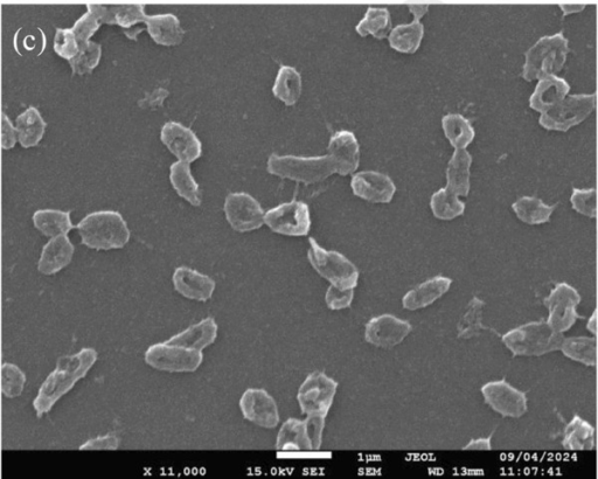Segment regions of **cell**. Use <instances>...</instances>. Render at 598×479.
<instances>
[{
  "label": "cell",
  "mask_w": 598,
  "mask_h": 479,
  "mask_svg": "<svg viewBox=\"0 0 598 479\" xmlns=\"http://www.w3.org/2000/svg\"><path fill=\"white\" fill-rule=\"evenodd\" d=\"M97 359L99 354L92 347H85L72 356H64L58 360L54 371L45 379L33 401L34 411L39 418L50 413L55 404L87 376Z\"/></svg>",
  "instance_id": "1"
},
{
  "label": "cell",
  "mask_w": 598,
  "mask_h": 479,
  "mask_svg": "<svg viewBox=\"0 0 598 479\" xmlns=\"http://www.w3.org/2000/svg\"><path fill=\"white\" fill-rule=\"evenodd\" d=\"M82 245L94 251H114L128 245L131 238L128 222L120 212L100 210L89 213L76 226Z\"/></svg>",
  "instance_id": "2"
},
{
  "label": "cell",
  "mask_w": 598,
  "mask_h": 479,
  "mask_svg": "<svg viewBox=\"0 0 598 479\" xmlns=\"http://www.w3.org/2000/svg\"><path fill=\"white\" fill-rule=\"evenodd\" d=\"M563 339V333L547 321L520 325L502 336V342L516 357H541L560 351Z\"/></svg>",
  "instance_id": "3"
},
{
  "label": "cell",
  "mask_w": 598,
  "mask_h": 479,
  "mask_svg": "<svg viewBox=\"0 0 598 479\" xmlns=\"http://www.w3.org/2000/svg\"><path fill=\"white\" fill-rule=\"evenodd\" d=\"M569 53V40L563 32L541 37L525 52L521 76L532 82L546 75L559 74L566 65Z\"/></svg>",
  "instance_id": "4"
},
{
  "label": "cell",
  "mask_w": 598,
  "mask_h": 479,
  "mask_svg": "<svg viewBox=\"0 0 598 479\" xmlns=\"http://www.w3.org/2000/svg\"><path fill=\"white\" fill-rule=\"evenodd\" d=\"M267 171L270 175L304 185L321 183L336 175L335 166L328 155L304 157L271 154L267 161Z\"/></svg>",
  "instance_id": "5"
},
{
  "label": "cell",
  "mask_w": 598,
  "mask_h": 479,
  "mask_svg": "<svg viewBox=\"0 0 598 479\" xmlns=\"http://www.w3.org/2000/svg\"><path fill=\"white\" fill-rule=\"evenodd\" d=\"M308 259L312 268L331 286L356 289L360 273L356 265L337 251H328L314 238L309 239Z\"/></svg>",
  "instance_id": "6"
},
{
  "label": "cell",
  "mask_w": 598,
  "mask_h": 479,
  "mask_svg": "<svg viewBox=\"0 0 598 479\" xmlns=\"http://www.w3.org/2000/svg\"><path fill=\"white\" fill-rule=\"evenodd\" d=\"M595 94H568L565 99L539 117L542 128L551 131H566L579 126L596 108Z\"/></svg>",
  "instance_id": "7"
},
{
  "label": "cell",
  "mask_w": 598,
  "mask_h": 479,
  "mask_svg": "<svg viewBox=\"0 0 598 479\" xmlns=\"http://www.w3.org/2000/svg\"><path fill=\"white\" fill-rule=\"evenodd\" d=\"M144 360L157 371L193 373L203 364L204 354L203 351L165 342L151 345L145 352Z\"/></svg>",
  "instance_id": "8"
},
{
  "label": "cell",
  "mask_w": 598,
  "mask_h": 479,
  "mask_svg": "<svg viewBox=\"0 0 598 479\" xmlns=\"http://www.w3.org/2000/svg\"><path fill=\"white\" fill-rule=\"evenodd\" d=\"M264 225L276 234L292 238L307 236L312 225L310 208L299 200L277 205L266 212Z\"/></svg>",
  "instance_id": "9"
},
{
  "label": "cell",
  "mask_w": 598,
  "mask_h": 479,
  "mask_svg": "<svg viewBox=\"0 0 598 479\" xmlns=\"http://www.w3.org/2000/svg\"><path fill=\"white\" fill-rule=\"evenodd\" d=\"M338 383L323 372L309 374L297 393L299 408L305 415H321L326 418L335 401Z\"/></svg>",
  "instance_id": "10"
},
{
  "label": "cell",
  "mask_w": 598,
  "mask_h": 479,
  "mask_svg": "<svg viewBox=\"0 0 598 479\" xmlns=\"http://www.w3.org/2000/svg\"><path fill=\"white\" fill-rule=\"evenodd\" d=\"M226 220L235 232L248 233L264 225L266 211L252 194L239 191L227 194L224 203Z\"/></svg>",
  "instance_id": "11"
},
{
  "label": "cell",
  "mask_w": 598,
  "mask_h": 479,
  "mask_svg": "<svg viewBox=\"0 0 598 479\" xmlns=\"http://www.w3.org/2000/svg\"><path fill=\"white\" fill-rule=\"evenodd\" d=\"M580 303L579 291L568 283H556L551 294L544 300L548 310V324L558 332L569 331L577 319L581 318L577 312Z\"/></svg>",
  "instance_id": "12"
},
{
  "label": "cell",
  "mask_w": 598,
  "mask_h": 479,
  "mask_svg": "<svg viewBox=\"0 0 598 479\" xmlns=\"http://www.w3.org/2000/svg\"><path fill=\"white\" fill-rule=\"evenodd\" d=\"M87 10L92 11L102 24L120 26L130 40L136 41L139 34L146 31L145 5L87 4Z\"/></svg>",
  "instance_id": "13"
},
{
  "label": "cell",
  "mask_w": 598,
  "mask_h": 479,
  "mask_svg": "<svg viewBox=\"0 0 598 479\" xmlns=\"http://www.w3.org/2000/svg\"><path fill=\"white\" fill-rule=\"evenodd\" d=\"M481 392L485 404L503 418L519 419L527 413L526 393L517 390L505 379L485 384Z\"/></svg>",
  "instance_id": "14"
},
{
  "label": "cell",
  "mask_w": 598,
  "mask_h": 479,
  "mask_svg": "<svg viewBox=\"0 0 598 479\" xmlns=\"http://www.w3.org/2000/svg\"><path fill=\"white\" fill-rule=\"evenodd\" d=\"M161 141L178 161L192 164L203 155V143L194 131L182 122L169 121L161 129Z\"/></svg>",
  "instance_id": "15"
},
{
  "label": "cell",
  "mask_w": 598,
  "mask_h": 479,
  "mask_svg": "<svg viewBox=\"0 0 598 479\" xmlns=\"http://www.w3.org/2000/svg\"><path fill=\"white\" fill-rule=\"evenodd\" d=\"M240 411L250 423L264 429H274L280 423L276 400L262 388H249L239 402Z\"/></svg>",
  "instance_id": "16"
},
{
  "label": "cell",
  "mask_w": 598,
  "mask_h": 479,
  "mask_svg": "<svg viewBox=\"0 0 598 479\" xmlns=\"http://www.w3.org/2000/svg\"><path fill=\"white\" fill-rule=\"evenodd\" d=\"M351 190L354 196L372 204H388L395 197L396 185L387 173L365 170L353 173Z\"/></svg>",
  "instance_id": "17"
},
{
  "label": "cell",
  "mask_w": 598,
  "mask_h": 479,
  "mask_svg": "<svg viewBox=\"0 0 598 479\" xmlns=\"http://www.w3.org/2000/svg\"><path fill=\"white\" fill-rule=\"evenodd\" d=\"M413 326L394 315H380L368 321L365 339L378 349H393L400 345L412 332Z\"/></svg>",
  "instance_id": "18"
},
{
  "label": "cell",
  "mask_w": 598,
  "mask_h": 479,
  "mask_svg": "<svg viewBox=\"0 0 598 479\" xmlns=\"http://www.w3.org/2000/svg\"><path fill=\"white\" fill-rule=\"evenodd\" d=\"M336 175L352 176L360 165V143L350 130H340L333 134L328 144V154Z\"/></svg>",
  "instance_id": "19"
},
{
  "label": "cell",
  "mask_w": 598,
  "mask_h": 479,
  "mask_svg": "<svg viewBox=\"0 0 598 479\" xmlns=\"http://www.w3.org/2000/svg\"><path fill=\"white\" fill-rule=\"evenodd\" d=\"M173 287L187 300L197 302L210 301L217 284L210 276L201 274L196 269L179 267L172 276Z\"/></svg>",
  "instance_id": "20"
},
{
  "label": "cell",
  "mask_w": 598,
  "mask_h": 479,
  "mask_svg": "<svg viewBox=\"0 0 598 479\" xmlns=\"http://www.w3.org/2000/svg\"><path fill=\"white\" fill-rule=\"evenodd\" d=\"M75 247L67 234L54 236L44 246L38 261V270L44 275H55L71 265Z\"/></svg>",
  "instance_id": "21"
},
{
  "label": "cell",
  "mask_w": 598,
  "mask_h": 479,
  "mask_svg": "<svg viewBox=\"0 0 598 479\" xmlns=\"http://www.w3.org/2000/svg\"><path fill=\"white\" fill-rule=\"evenodd\" d=\"M451 286H453V280L450 277L435 276L409 290L402 298V307L409 311L428 308L447 294Z\"/></svg>",
  "instance_id": "22"
},
{
  "label": "cell",
  "mask_w": 598,
  "mask_h": 479,
  "mask_svg": "<svg viewBox=\"0 0 598 479\" xmlns=\"http://www.w3.org/2000/svg\"><path fill=\"white\" fill-rule=\"evenodd\" d=\"M569 92L570 85L566 79L558 74L546 75L538 80L537 87L528 102L533 110L542 114L565 99Z\"/></svg>",
  "instance_id": "23"
},
{
  "label": "cell",
  "mask_w": 598,
  "mask_h": 479,
  "mask_svg": "<svg viewBox=\"0 0 598 479\" xmlns=\"http://www.w3.org/2000/svg\"><path fill=\"white\" fill-rule=\"evenodd\" d=\"M146 31L156 44L173 47L183 43L185 30L179 18L173 13H158L145 20Z\"/></svg>",
  "instance_id": "24"
},
{
  "label": "cell",
  "mask_w": 598,
  "mask_h": 479,
  "mask_svg": "<svg viewBox=\"0 0 598 479\" xmlns=\"http://www.w3.org/2000/svg\"><path fill=\"white\" fill-rule=\"evenodd\" d=\"M471 166L472 156L468 149H456L445 171V187L457 196L467 197L471 190Z\"/></svg>",
  "instance_id": "25"
},
{
  "label": "cell",
  "mask_w": 598,
  "mask_h": 479,
  "mask_svg": "<svg viewBox=\"0 0 598 479\" xmlns=\"http://www.w3.org/2000/svg\"><path fill=\"white\" fill-rule=\"evenodd\" d=\"M218 330L217 322L212 317H208L198 324L190 326L189 329L177 333L168 340V343L204 351L217 340Z\"/></svg>",
  "instance_id": "26"
},
{
  "label": "cell",
  "mask_w": 598,
  "mask_h": 479,
  "mask_svg": "<svg viewBox=\"0 0 598 479\" xmlns=\"http://www.w3.org/2000/svg\"><path fill=\"white\" fill-rule=\"evenodd\" d=\"M276 449L278 454L289 456L312 451L305 421L289 419L285 421L277 434Z\"/></svg>",
  "instance_id": "27"
},
{
  "label": "cell",
  "mask_w": 598,
  "mask_h": 479,
  "mask_svg": "<svg viewBox=\"0 0 598 479\" xmlns=\"http://www.w3.org/2000/svg\"><path fill=\"white\" fill-rule=\"evenodd\" d=\"M169 180L180 198L194 207H199L203 203V192L197 179L194 178L191 164L177 161L170 166Z\"/></svg>",
  "instance_id": "28"
},
{
  "label": "cell",
  "mask_w": 598,
  "mask_h": 479,
  "mask_svg": "<svg viewBox=\"0 0 598 479\" xmlns=\"http://www.w3.org/2000/svg\"><path fill=\"white\" fill-rule=\"evenodd\" d=\"M18 143L25 149L37 147L43 140L47 123L37 107L30 106L16 118Z\"/></svg>",
  "instance_id": "29"
},
{
  "label": "cell",
  "mask_w": 598,
  "mask_h": 479,
  "mask_svg": "<svg viewBox=\"0 0 598 479\" xmlns=\"http://www.w3.org/2000/svg\"><path fill=\"white\" fill-rule=\"evenodd\" d=\"M271 90L276 99L284 103L285 106H295L303 94L302 74L294 66H281Z\"/></svg>",
  "instance_id": "30"
},
{
  "label": "cell",
  "mask_w": 598,
  "mask_h": 479,
  "mask_svg": "<svg viewBox=\"0 0 598 479\" xmlns=\"http://www.w3.org/2000/svg\"><path fill=\"white\" fill-rule=\"evenodd\" d=\"M424 34H426V29L421 20L413 19L410 23L393 27L387 38L388 44L396 52L414 54L419 51Z\"/></svg>",
  "instance_id": "31"
},
{
  "label": "cell",
  "mask_w": 598,
  "mask_h": 479,
  "mask_svg": "<svg viewBox=\"0 0 598 479\" xmlns=\"http://www.w3.org/2000/svg\"><path fill=\"white\" fill-rule=\"evenodd\" d=\"M71 213V211L55 210V208H43L34 212L33 225L48 238L68 234L74 229Z\"/></svg>",
  "instance_id": "32"
},
{
  "label": "cell",
  "mask_w": 598,
  "mask_h": 479,
  "mask_svg": "<svg viewBox=\"0 0 598 479\" xmlns=\"http://www.w3.org/2000/svg\"><path fill=\"white\" fill-rule=\"evenodd\" d=\"M485 305L481 298L477 296L471 298L467 309H465L460 322L457 324L458 338L472 339L481 336L486 331L502 337L498 331L483 323Z\"/></svg>",
  "instance_id": "33"
},
{
  "label": "cell",
  "mask_w": 598,
  "mask_h": 479,
  "mask_svg": "<svg viewBox=\"0 0 598 479\" xmlns=\"http://www.w3.org/2000/svg\"><path fill=\"white\" fill-rule=\"evenodd\" d=\"M559 204L549 205L533 196L520 197L512 204V210L527 225H544L551 221Z\"/></svg>",
  "instance_id": "34"
},
{
  "label": "cell",
  "mask_w": 598,
  "mask_h": 479,
  "mask_svg": "<svg viewBox=\"0 0 598 479\" xmlns=\"http://www.w3.org/2000/svg\"><path fill=\"white\" fill-rule=\"evenodd\" d=\"M442 129L445 138L455 150L468 149L476 137V130L468 118L457 113L443 116Z\"/></svg>",
  "instance_id": "35"
},
{
  "label": "cell",
  "mask_w": 598,
  "mask_h": 479,
  "mask_svg": "<svg viewBox=\"0 0 598 479\" xmlns=\"http://www.w3.org/2000/svg\"><path fill=\"white\" fill-rule=\"evenodd\" d=\"M393 29L391 12L386 8H368L356 26L360 37L386 39Z\"/></svg>",
  "instance_id": "36"
},
{
  "label": "cell",
  "mask_w": 598,
  "mask_h": 479,
  "mask_svg": "<svg viewBox=\"0 0 598 479\" xmlns=\"http://www.w3.org/2000/svg\"><path fill=\"white\" fill-rule=\"evenodd\" d=\"M595 442V428L575 415L565 428L562 447L570 451L593 450Z\"/></svg>",
  "instance_id": "37"
},
{
  "label": "cell",
  "mask_w": 598,
  "mask_h": 479,
  "mask_svg": "<svg viewBox=\"0 0 598 479\" xmlns=\"http://www.w3.org/2000/svg\"><path fill=\"white\" fill-rule=\"evenodd\" d=\"M465 208L467 205L461 197L449 191L447 187H442L430 198V210L438 220L450 221L461 217Z\"/></svg>",
  "instance_id": "38"
},
{
  "label": "cell",
  "mask_w": 598,
  "mask_h": 479,
  "mask_svg": "<svg viewBox=\"0 0 598 479\" xmlns=\"http://www.w3.org/2000/svg\"><path fill=\"white\" fill-rule=\"evenodd\" d=\"M563 356L576 363L594 367L597 364V340L595 337H570L563 339Z\"/></svg>",
  "instance_id": "39"
},
{
  "label": "cell",
  "mask_w": 598,
  "mask_h": 479,
  "mask_svg": "<svg viewBox=\"0 0 598 479\" xmlns=\"http://www.w3.org/2000/svg\"><path fill=\"white\" fill-rule=\"evenodd\" d=\"M102 46L94 40L81 43L80 51L72 60L68 61L73 75H86L92 73L100 65Z\"/></svg>",
  "instance_id": "40"
},
{
  "label": "cell",
  "mask_w": 598,
  "mask_h": 479,
  "mask_svg": "<svg viewBox=\"0 0 598 479\" xmlns=\"http://www.w3.org/2000/svg\"><path fill=\"white\" fill-rule=\"evenodd\" d=\"M25 373L15 364L4 363L0 374V387L5 398L15 399L23 394L26 385Z\"/></svg>",
  "instance_id": "41"
},
{
  "label": "cell",
  "mask_w": 598,
  "mask_h": 479,
  "mask_svg": "<svg viewBox=\"0 0 598 479\" xmlns=\"http://www.w3.org/2000/svg\"><path fill=\"white\" fill-rule=\"evenodd\" d=\"M81 41L71 29H57L53 39V50L60 58L72 60L79 53Z\"/></svg>",
  "instance_id": "42"
},
{
  "label": "cell",
  "mask_w": 598,
  "mask_h": 479,
  "mask_svg": "<svg viewBox=\"0 0 598 479\" xmlns=\"http://www.w3.org/2000/svg\"><path fill=\"white\" fill-rule=\"evenodd\" d=\"M570 204L577 213L584 217L595 219L597 217V192L594 187L591 189H577L574 187L570 194Z\"/></svg>",
  "instance_id": "43"
},
{
  "label": "cell",
  "mask_w": 598,
  "mask_h": 479,
  "mask_svg": "<svg viewBox=\"0 0 598 479\" xmlns=\"http://www.w3.org/2000/svg\"><path fill=\"white\" fill-rule=\"evenodd\" d=\"M101 25V20L97 18L92 11L87 10L86 13H83V15L76 20L72 29L81 43H85V41L92 40L94 34L100 30Z\"/></svg>",
  "instance_id": "44"
},
{
  "label": "cell",
  "mask_w": 598,
  "mask_h": 479,
  "mask_svg": "<svg viewBox=\"0 0 598 479\" xmlns=\"http://www.w3.org/2000/svg\"><path fill=\"white\" fill-rule=\"evenodd\" d=\"M353 300L354 289H342L331 286V284L325 294V303L333 311L350 308Z\"/></svg>",
  "instance_id": "45"
},
{
  "label": "cell",
  "mask_w": 598,
  "mask_h": 479,
  "mask_svg": "<svg viewBox=\"0 0 598 479\" xmlns=\"http://www.w3.org/2000/svg\"><path fill=\"white\" fill-rule=\"evenodd\" d=\"M325 419L321 415H307L304 420L312 451H318L322 447Z\"/></svg>",
  "instance_id": "46"
},
{
  "label": "cell",
  "mask_w": 598,
  "mask_h": 479,
  "mask_svg": "<svg viewBox=\"0 0 598 479\" xmlns=\"http://www.w3.org/2000/svg\"><path fill=\"white\" fill-rule=\"evenodd\" d=\"M18 143L16 123L11 121L8 114L2 113L0 117V145L3 150H11Z\"/></svg>",
  "instance_id": "47"
},
{
  "label": "cell",
  "mask_w": 598,
  "mask_h": 479,
  "mask_svg": "<svg viewBox=\"0 0 598 479\" xmlns=\"http://www.w3.org/2000/svg\"><path fill=\"white\" fill-rule=\"evenodd\" d=\"M170 96V92L166 88L158 87L150 94H146L142 100H139V107L150 110H157L163 107L166 99Z\"/></svg>",
  "instance_id": "48"
},
{
  "label": "cell",
  "mask_w": 598,
  "mask_h": 479,
  "mask_svg": "<svg viewBox=\"0 0 598 479\" xmlns=\"http://www.w3.org/2000/svg\"><path fill=\"white\" fill-rule=\"evenodd\" d=\"M118 447H120V440H118V437L109 434L90 439L82 444L80 450H116Z\"/></svg>",
  "instance_id": "49"
},
{
  "label": "cell",
  "mask_w": 598,
  "mask_h": 479,
  "mask_svg": "<svg viewBox=\"0 0 598 479\" xmlns=\"http://www.w3.org/2000/svg\"><path fill=\"white\" fill-rule=\"evenodd\" d=\"M492 436L493 433L488 437H479V439L471 440L464 450H491L492 449Z\"/></svg>",
  "instance_id": "50"
},
{
  "label": "cell",
  "mask_w": 598,
  "mask_h": 479,
  "mask_svg": "<svg viewBox=\"0 0 598 479\" xmlns=\"http://www.w3.org/2000/svg\"><path fill=\"white\" fill-rule=\"evenodd\" d=\"M408 10L412 13L413 19L422 20L429 11V5L426 4H412L408 5Z\"/></svg>",
  "instance_id": "51"
},
{
  "label": "cell",
  "mask_w": 598,
  "mask_h": 479,
  "mask_svg": "<svg viewBox=\"0 0 598 479\" xmlns=\"http://www.w3.org/2000/svg\"><path fill=\"white\" fill-rule=\"evenodd\" d=\"M563 16L575 15V13H580L584 9H586V5L584 4H561L559 5Z\"/></svg>",
  "instance_id": "52"
},
{
  "label": "cell",
  "mask_w": 598,
  "mask_h": 479,
  "mask_svg": "<svg viewBox=\"0 0 598 479\" xmlns=\"http://www.w3.org/2000/svg\"><path fill=\"white\" fill-rule=\"evenodd\" d=\"M587 329H588V331L593 333L594 336L597 335V331H598V312H597V310L594 311V314L591 315V317L589 318V322L587 324Z\"/></svg>",
  "instance_id": "53"
}]
</instances>
